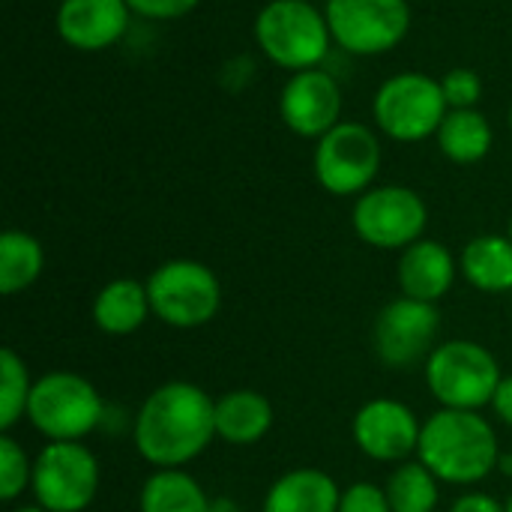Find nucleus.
I'll use <instances>...</instances> for the list:
<instances>
[{"label":"nucleus","instance_id":"7ed1b4c3","mask_svg":"<svg viewBox=\"0 0 512 512\" xmlns=\"http://www.w3.org/2000/svg\"><path fill=\"white\" fill-rule=\"evenodd\" d=\"M330 24L306 0H270L255 18L258 48L282 69H318L330 51Z\"/></svg>","mask_w":512,"mask_h":512},{"label":"nucleus","instance_id":"72a5a7b5","mask_svg":"<svg viewBox=\"0 0 512 512\" xmlns=\"http://www.w3.org/2000/svg\"><path fill=\"white\" fill-rule=\"evenodd\" d=\"M504 468H507V471H510V474H512V456H510V459H507V462H504Z\"/></svg>","mask_w":512,"mask_h":512},{"label":"nucleus","instance_id":"bb28decb","mask_svg":"<svg viewBox=\"0 0 512 512\" xmlns=\"http://www.w3.org/2000/svg\"><path fill=\"white\" fill-rule=\"evenodd\" d=\"M450 108H474L483 96V81L474 69H450L441 81Z\"/></svg>","mask_w":512,"mask_h":512},{"label":"nucleus","instance_id":"5701e85b","mask_svg":"<svg viewBox=\"0 0 512 512\" xmlns=\"http://www.w3.org/2000/svg\"><path fill=\"white\" fill-rule=\"evenodd\" d=\"M42 273V246L24 231H6L0 237V291L18 294Z\"/></svg>","mask_w":512,"mask_h":512},{"label":"nucleus","instance_id":"a878e982","mask_svg":"<svg viewBox=\"0 0 512 512\" xmlns=\"http://www.w3.org/2000/svg\"><path fill=\"white\" fill-rule=\"evenodd\" d=\"M27 480H33L30 462L24 456V450L12 441V438H0V498L12 501L24 492Z\"/></svg>","mask_w":512,"mask_h":512},{"label":"nucleus","instance_id":"ddd939ff","mask_svg":"<svg viewBox=\"0 0 512 512\" xmlns=\"http://www.w3.org/2000/svg\"><path fill=\"white\" fill-rule=\"evenodd\" d=\"M342 93L330 72L303 69L288 78L279 96V114L285 126L303 138H324L333 126H339Z\"/></svg>","mask_w":512,"mask_h":512},{"label":"nucleus","instance_id":"2eb2a0df","mask_svg":"<svg viewBox=\"0 0 512 512\" xmlns=\"http://www.w3.org/2000/svg\"><path fill=\"white\" fill-rule=\"evenodd\" d=\"M126 0H63L57 9V33L78 51H102L129 27Z\"/></svg>","mask_w":512,"mask_h":512},{"label":"nucleus","instance_id":"423d86ee","mask_svg":"<svg viewBox=\"0 0 512 512\" xmlns=\"http://www.w3.org/2000/svg\"><path fill=\"white\" fill-rule=\"evenodd\" d=\"M27 417L51 441H78L102 420V399L81 375L51 372L33 384Z\"/></svg>","mask_w":512,"mask_h":512},{"label":"nucleus","instance_id":"6e6552de","mask_svg":"<svg viewBox=\"0 0 512 512\" xmlns=\"http://www.w3.org/2000/svg\"><path fill=\"white\" fill-rule=\"evenodd\" d=\"M324 15L336 45L351 54H384L411 27L408 0H327Z\"/></svg>","mask_w":512,"mask_h":512},{"label":"nucleus","instance_id":"c9c22d12","mask_svg":"<svg viewBox=\"0 0 512 512\" xmlns=\"http://www.w3.org/2000/svg\"><path fill=\"white\" fill-rule=\"evenodd\" d=\"M510 240H512V225H510Z\"/></svg>","mask_w":512,"mask_h":512},{"label":"nucleus","instance_id":"e433bc0d","mask_svg":"<svg viewBox=\"0 0 512 512\" xmlns=\"http://www.w3.org/2000/svg\"><path fill=\"white\" fill-rule=\"evenodd\" d=\"M510 123H512V117H510Z\"/></svg>","mask_w":512,"mask_h":512},{"label":"nucleus","instance_id":"7c9ffc66","mask_svg":"<svg viewBox=\"0 0 512 512\" xmlns=\"http://www.w3.org/2000/svg\"><path fill=\"white\" fill-rule=\"evenodd\" d=\"M492 405H495L498 417L512 426V378H504V381H501V387H498V393H495Z\"/></svg>","mask_w":512,"mask_h":512},{"label":"nucleus","instance_id":"9d476101","mask_svg":"<svg viewBox=\"0 0 512 512\" xmlns=\"http://www.w3.org/2000/svg\"><path fill=\"white\" fill-rule=\"evenodd\" d=\"M381 168V141L363 123H339L315 147V177L333 195H357Z\"/></svg>","mask_w":512,"mask_h":512},{"label":"nucleus","instance_id":"20e7f679","mask_svg":"<svg viewBox=\"0 0 512 512\" xmlns=\"http://www.w3.org/2000/svg\"><path fill=\"white\" fill-rule=\"evenodd\" d=\"M426 381L441 405L456 411H477L495 399L504 378L495 357L483 345L462 339L447 342L432 354Z\"/></svg>","mask_w":512,"mask_h":512},{"label":"nucleus","instance_id":"c756f323","mask_svg":"<svg viewBox=\"0 0 512 512\" xmlns=\"http://www.w3.org/2000/svg\"><path fill=\"white\" fill-rule=\"evenodd\" d=\"M450 512H507L495 498H489V495H465V498H459L456 504H453V510Z\"/></svg>","mask_w":512,"mask_h":512},{"label":"nucleus","instance_id":"1a4fd4ad","mask_svg":"<svg viewBox=\"0 0 512 512\" xmlns=\"http://www.w3.org/2000/svg\"><path fill=\"white\" fill-rule=\"evenodd\" d=\"M99 489L96 456L78 441L48 444L33 465V492L48 512H81Z\"/></svg>","mask_w":512,"mask_h":512},{"label":"nucleus","instance_id":"dca6fc26","mask_svg":"<svg viewBox=\"0 0 512 512\" xmlns=\"http://www.w3.org/2000/svg\"><path fill=\"white\" fill-rule=\"evenodd\" d=\"M453 276H456L453 255L435 240L411 243L399 261V285L405 297L423 303H435L438 297H444L453 285Z\"/></svg>","mask_w":512,"mask_h":512},{"label":"nucleus","instance_id":"9b49d317","mask_svg":"<svg viewBox=\"0 0 512 512\" xmlns=\"http://www.w3.org/2000/svg\"><path fill=\"white\" fill-rule=\"evenodd\" d=\"M357 234L378 249H408L426 228V204L405 186H381L354 207Z\"/></svg>","mask_w":512,"mask_h":512},{"label":"nucleus","instance_id":"4468645a","mask_svg":"<svg viewBox=\"0 0 512 512\" xmlns=\"http://www.w3.org/2000/svg\"><path fill=\"white\" fill-rule=\"evenodd\" d=\"M420 426L408 405L393 399H375L354 417L357 447L378 462H402L420 447Z\"/></svg>","mask_w":512,"mask_h":512},{"label":"nucleus","instance_id":"2f4dec72","mask_svg":"<svg viewBox=\"0 0 512 512\" xmlns=\"http://www.w3.org/2000/svg\"><path fill=\"white\" fill-rule=\"evenodd\" d=\"M210 512H240V507L231 498H216L210 501Z\"/></svg>","mask_w":512,"mask_h":512},{"label":"nucleus","instance_id":"f3484780","mask_svg":"<svg viewBox=\"0 0 512 512\" xmlns=\"http://www.w3.org/2000/svg\"><path fill=\"white\" fill-rule=\"evenodd\" d=\"M339 501L342 495L327 474L300 468L273 483L264 512H339Z\"/></svg>","mask_w":512,"mask_h":512},{"label":"nucleus","instance_id":"412c9836","mask_svg":"<svg viewBox=\"0 0 512 512\" xmlns=\"http://www.w3.org/2000/svg\"><path fill=\"white\" fill-rule=\"evenodd\" d=\"M462 273L480 291H510L512 288V240L486 234L465 246Z\"/></svg>","mask_w":512,"mask_h":512},{"label":"nucleus","instance_id":"473e14b6","mask_svg":"<svg viewBox=\"0 0 512 512\" xmlns=\"http://www.w3.org/2000/svg\"><path fill=\"white\" fill-rule=\"evenodd\" d=\"M15 512H48L45 507H21V510H15Z\"/></svg>","mask_w":512,"mask_h":512},{"label":"nucleus","instance_id":"f704fd0d","mask_svg":"<svg viewBox=\"0 0 512 512\" xmlns=\"http://www.w3.org/2000/svg\"><path fill=\"white\" fill-rule=\"evenodd\" d=\"M507 512H512V501H510V504H507Z\"/></svg>","mask_w":512,"mask_h":512},{"label":"nucleus","instance_id":"a211bd4d","mask_svg":"<svg viewBox=\"0 0 512 512\" xmlns=\"http://www.w3.org/2000/svg\"><path fill=\"white\" fill-rule=\"evenodd\" d=\"M273 423L270 402L255 390H234L216 402V435L228 444H255Z\"/></svg>","mask_w":512,"mask_h":512},{"label":"nucleus","instance_id":"aec40b11","mask_svg":"<svg viewBox=\"0 0 512 512\" xmlns=\"http://www.w3.org/2000/svg\"><path fill=\"white\" fill-rule=\"evenodd\" d=\"M435 135H438L441 153L459 165L480 162L492 147V126L474 108H450Z\"/></svg>","mask_w":512,"mask_h":512},{"label":"nucleus","instance_id":"6ab92c4d","mask_svg":"<svg viewBox=\"0 0 512 512\" xmlns=\"http://www.w3.org/2000/svg\"><path fill=\"white\" fill-rule=\"evenodd\" d=\"M150 312V297L147 288L135 279H117L105 285L93 303V321L99 330L111 336H126L144 324Z\"/></svg>","mask_w":512,"mask_h":512},{"label":"nucleus","instance_id":"f257e3e1","mask_svg":"<svg viewBox=\"0 0 512 512\" xmlns=\"http://www.w3.org/2000/svg\"><path fill=\"white\" fill-rule=\"evenodd\" d=\"M216 435V405L195 384H165L147 396L135 417V447L159 468L195 459Z\"/></svg>","mask_w":512,"mask_h":512},{"label":"nucleus","instance_id":"f03ea898","mask_svg":"<svg viewBox=\"0 0 512 512\" xmlns=\"http://www.w3.org/2000/svg\"><path fill=\"white\" fill-rule=\"evenodd\" d=\"M420 462L447 483H477L498 465V438L477 411L444 408L420 432Z\"/></svg>","mask_w":512,"mask_h":512},{"label":"nucleus","instance_id":"cd10ccee","mask_svg":"<svg viewBox=\"0 0 512 512\" xmlns=\"http://www.w3.org/2000/svg\"><path fill=\"white\" fill-rule=\"evenodd\" d=\"M339 512H393L387 492L372 486V483H354L351 489L342 492Z\"/></svg>","mask_w":512,"mask_h":512},{"label":"nucleus","instance_id":"393cba45","mask_svg":"<svg viewBox=\"0 0 512 512\" xmlns=\"http://www.w3.org/2000/svg\"><path fill=\"white\" fill-rule=\"evenodd\" d=\"M0 429H12L18 423V417L27 411V402H30V378H27V366L24 360L12 351V348H3L0 354Z\"/></svg>","mask_w":512,"mask_h":512},{"label":"nucleus","instance_id":"f8f14e48","mask_svg":"<svg viewBox=\"0 0 512 512\" xmlns=\"http://www.w3.org/2000/svg\"><path fill=\"white\" fill-rule=\"evenodd\" d=\"M438 309L435 303H423L414 297L393 300L381 309L375 321V354L393 366H414L438 336Z\"/></svg>","mask_w":512,"mask_h":512},{"label":"nucleus","instance_id":"0eeeda50","mask_svg":"<svg viewBox=\"0 0 512 512\" xmlns=\"http://www.w3.org/2000/svg\"><path fill=\"white\" fill-rule=\"evenodd\" d=\"M150 309L171 327H201L222 303L219 279L198 261H168L147 279Z\"/></svg>","mask_w":512,"mask_h":512},{"label":"nucleus","instance_id":"c85d7f7f","mask_svg":"<svg viewBox=\"0 0 512 512\" xmlns=\"http://www.w3.org/2000/svg\"><path fill=\"white\" fill-rule=\"evenodd\" d=\"M126 3L132 12H138L141 18H153V21L183 18L186 12L198 6V0H126Z\"/></svg>","mask_w":512,"mask_h":512},{"label":"nucleus","instance_id":"39448f33","mask_svg":"<svg viewBox=\"0 0 512 512\" xmlns=\"http://www.w3.org/2000/svg\"><path fill=\"white\" fill-rule=\"evenodd\" d=\"M447 96L441 81L420 75V72H402L384 81L375 93V123L384 129V135L396 141H423L432 132L441 129L447 117Z\"/></svg>","mask_w":512,"mask_h":512},{"label":"nucleus","instance_id":"b1692460","mask_svg":"<svg viewBox=\"0 0 512 512\" xmlns=\"http://www.w3.org/2000/svg\"><path fill=\"white\" fill-rule=\"evenodd\" d=\"M387 501L393 512H432L438 504V477L420 465H402L387 483Z\"/></svg>","mask_w":512,"mask_h":512},{"label":"nucleus","instance_id":"4be33fe9","mask_svg":"<svg viewBox=\"0 0 512 512\" xmlns=\"http://www.w3.org/2000/svg\"><path fill=\"white\" fill-rule=\"evenodd\" d=\"M141 512H210V501L189 474L165 468L144 483Z\"/></svg>","mask_w":512,"mask_h":512}]
</instances>
